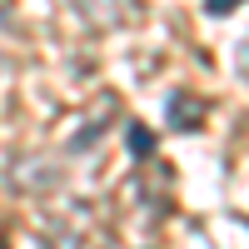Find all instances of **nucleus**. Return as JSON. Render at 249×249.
I'll list each match as a JSON object with an SVG mask.
<instances>
[{"label": "nucleus", "instance_id": "nucleus-4", "mask_svg": "<svg viewBox=\"0 0 249 249\" xmlns=\"http://www.w3.org/2000/svg\"><path fill=\"white\" fill-rule=\"evenodd\" d=\"M234 5H244V0H204V10H210V15H230Z\"/></svg>", "mask_w": 249, "mask_h": 249}, {"label": "nucleus", "instance_id": "nucleus-5", "mask_svg": "<svg viewBox=\"0 0 249 249\" xmlns=\"http://www.w3.org/2000/svg\"><path fill=\"white\" fill-rule=\"evenodd\" d=\"M0 249H10V244H5V239H0Z\"/></svg>", "mask_w": 249, "mask_h": 249}, {"label": "nucleus", "instance_id": "nucleus-3", "mask_svg": "<svg viewBox=\"0 0 249 249\" xmlns=\"http://www.w3.org/2000/svg\"><path fill=\"white\" fill-rule=\"evenodd\" d=\"M75 5L95 10V25H110V20H115V0H75Z\"/></svg>", "mask_w": 249, "mask_h": 249}, {"label": "nucleus", "instance_id": "nucleus-1", "mask_svg": "<svg viewBox=\"0 0 249 249\" xmlns=\"http://www.w3.org/2000/svg\"><path fill=\"white\" fill-rule=\"evenodd\" d=\"M164 115H170V130H199V124H204V105H199L195 95H184V90L170 95Z\"/></svg>", "mask_w": 249, "mask_h": 249}, {"label": "nucleus", "instance_id": "nucleus-2", "mask_svg": "<svg viewBox=\"0 0 249 249\" xmlns=\"http://www.w3.org/2000/svg\"><path fill=\"white\" fill-rule=\"evenodd\" d=\"M124 144H130V155L135 160H144V155H155V130H150V124H130V130H124Z\"/></svg>", "mask_w": 249, "mask_h": 249}]
</instances>
